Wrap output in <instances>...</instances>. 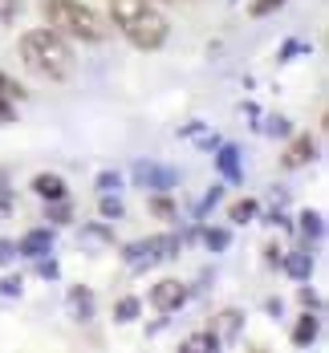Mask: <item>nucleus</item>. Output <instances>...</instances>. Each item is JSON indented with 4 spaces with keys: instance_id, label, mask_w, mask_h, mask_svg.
Segmentation results:
<instances>
[{
    "instance_id": "nucleus-1",
    "label": "nucleus",
    "mask_w": 329,
    "mask_h": 353,
    "mask_svg": "<svg viewBox=\"0 0 329 353\" xmlns=\"http://www.w3.org/2000/svg\"><path fill=\"white\" fill-rule=\"evenodd\" d=\"M110 17L122 29V37L130 45H139V49H159L171 33L167 17L150 0H110Z\"/></svg>"
},
{
    "instance_id": "nucleus-2",
    "label": "nucleus",
    "mask_w": 329,
    "mask_h": 353,
    "mask_svg": "<svg viewBox=\"0 0 329 353\" xmlns=\"http://www.w3.org/2000/svg\"><path fill=\"white\" fill-rule=\"evenodd\" d=\"M21 61L45 77V81H66L73 73V49L66 45V37L53 29H33L21 37Z\"/></svg>"
},
{
    "instance_id": "nucleus-3",
    "label": "nucleus",
    "mask_w": 329,
    "mask_h": 353,
    "mask_svg": "<svg viewBox=\"0 0 329 353\" xmlns=\"http://www.w3.org/2000/svg\"><path fill=\"white\" fill-rule=\"evenodd\" d=\"M41 12H45L49 29L61 37H77V41H102L106 37V21L81 0H41Z\"/></svg>"
},
{
    "instance_id": "nucleus-4",
    "label": "nucleus",
    "mask_w": 329,
    "mask_h": 353,
    "mask_svg": "<svg viewBox=\"0 0 329 353\" xmlns=\"http://www.w3.org/2000/svg\"><path fill=\"white\" fill-rule=\"evenodd\" d=\"M183 301H187V288L179 281H159L150 288V305L159 309V313H175Z\"/></svg>"
},
{
    "instance_id": "nucleus-5",
    "label": "nucleus",
    "mask_w": 329,
    "mask_h": 353,
    "mask_svg": "<svg viewBox=\"0 0 329 353\" xmlns=\"http://www.w3.org/2000/svg\"><path fill=\"white\" fill-rule=\"evenodd\" d=\"M130 252H134V256H143V260H171V256L179 252V240H175V236H154V240L130 248Z\"/></svg>"
},
{
    "instance_id": "nucleus-6",
    "label": "nucleus",
    "mask_w": 329,
    "mask_h": 353,
    "mask_svg": "<svg viewBox=\"0 0 329 353\" xmlns=\"http://www.w3.org/2000/svg\"><path fill=\"white\" fill-rule=\"evenodd\" d=\"M33 191L41 195V199L61 203V199H66V179H61V175H37L33 179Z\"/></svg>"
},
{
    "instance_id": "nucleus-7",
    "label": "nucleus",
    "mask_w": 329,
    "mask_h": 353,
    "mask_svg": "<svg viewBox=\"0 0 329 353\" xmlns=\"http://www.w3.org/2000/svg\"><path fill=\"white\" fill-rule=\"evenodd\" d=\"M313 154H317V142L305 134V139H297V142L289 146V150H285V167H305V163H309Z\"/></svg>"
},
{
    "instance_id": "nucleus-8",
    "label": "nucleus",
    "mask_w": 329,
    "mask_h": 353,
    "mask_svg": "<svg viewBox=\"0 0 329 353\" xmlns=\"http://www.w3.org/2000/svg\"><path fill=\"white\" fill-rule=\"evenodd\" d=\"M134 179H139V183H154V187H171V183H175L171 171H159V167H146V163L134 167Z\"/></svg>"
},
{
    "instance_id": "nucleus-9",
    "label": "nucleus",
    "mask_w": 329,
    "mask_h": 353,
    "mask_svg": "<svg viewBox=\"0 0 329 353\" xmlns=\"http://www.w3.org/2000/svg\"><path fill=\"white\" fill-rule=\"evenodd\" d=\"M49 244H53V236H49V232H29V236L17 244V252H21V256H37V252H45Z\"/></svg>"
},
{
    "instance_id": "nucleus-10",
    "label": "nucleus",
    "mask_w": 329,
    "mask_h": 353,
    "mask_svg": "<svg viewBox=\"0 0 329 353\" xmlns=\"http://www.w3.org/2000/svg\"><path fill=\"white\" fill-rule=\"evenodd\" d=\"M317 337V317H301V325L292 329V345H309Z\"/></svg>"
},
{
    "instance_id": "nucleus-11",
    "label": "nucleus",
    "mask_w": 329,
    "mask_h": 353,
    "mask_svg": "<svg viewBox=\"0 0 329 353\" xmlns=\"http://www.w3.org/2000/svg\"><path fill=\"white\" fill-rule=\"evenodd\" d=\"M285 268H289V272L297 276V281H305V276L313 272V260H309L305 252H297V256H289V260H285Z\"/></svg>"
},
{
    "instance_id": "nucleus-12",
    "label": "nucleus",
    "mask_w": 329,
    "mask_h": 353,
    "mask_svg": "<svg viewBox=\"0 0 329 353\" xmlns=\"http://www.w3.org/2000/svg\"><path fill=\"white\" fill-rule=\"evenodd\" d=\"M219 171L228 179H240V163H236V146H223L219 150Z\"/></svg>"
},
{
    "instance_id": "nucleus-13",
    "label": "nucleus",
    "mask_w": 329,
    "mask_h": 353,
    "mask_svg": "<svg viewBox=\"0 0 329 353\" xmlns=\"http://www.w3.org/2000/svg\"><path fill=\"white\" fill-rule=\"evenodd\" d=\"M321 223H326V219H321V212H305V215H301L305 236H321Z\"/></svg>"
},
{
    "instance_id": "nucleus-14",
    "label": "nucleus",
    "mask_w": 329,
    "mask_h": 353,
    "mask_svg": "<svg viewBox=\"0 0 329 353\" xmlns=\"http://www.w3.org/2000/svg\"><path fill=\"white\" fill-rule=\"evenodd\" d=\"M219 337L216 333H199V337H187V350H216Z\"/></svg>"
},
{
    "instance_id": "nucleus-15",
    "label": "nucleus",
    "mask_w": 329,
    "mask_h": 353,
    "mask_svg": "<svg viewBox=\"0 0 329 353\" xmlns=\"http://www.w3.org/2000/svg\"><path fill=\"white\" fill-rule=\"evenodd\" d=\"M252 215H256V203L252 199H244V203L232 208V223H244V219H252Z\"/></svg>"
},
{
    "instance_id": "nucleus-16",
    "label": "nucleus",
    "mask_w": 329,
    "mask_h": 353,
    "mask_svg": "<svg viewBox=\"0 0 329 353\" xmlns=\"http://www.w3.org/2000/svg\"><path fill=\"white\" fill-rule=\"evenodd\" d=\"M0 94H4V98H12V102H17V98H25V90H21L12 77H4V73H0Z\"/></svg>"
},
{
    "instance_id": "nucleus-17",
    "label": "nucleus",
    "mask_w": 329,
    "mask_h": 353,
    "mask_svg": "<svg viewBox=\"0 0 329 353\" xmlns=\"http://www.w3.org/2000/svg\"><path fill=\"white\" fill-rule=\"evenodd\" d=\"M17 12H21V0H0V25L17 21Z\"/></svg>"
},
{
    "instance_id": "nucleus-18",
    "label": "nucleus",
    "mask_w": 329,
    "mask_h": 353,
    "mask_svg": "<svg viewBox=\"0 0 329 353\" xmlns=\"http://www.w3.org/2000/svg\"><path fill=\"white\" fill-rule=\"evenodd\" d=\"M236 321H240V313H232V309H228V313H219V317H216L219 333H223V337H228V333H232V329H236Z\"/></svg>"
},
{
    "instance_id": "nucleus-19",
    "label": "nucleus",
    "mask_w": 329,
    "mask_h": 353,
    "mask_svg": "<svg viewBox=\"0 0 329 353\" xmlns=\"http://www.w3.org/2000/svg\"><path fill=\"white\" fill-rule=\"evenodd\" d=\"M134 313H139V301H134V296H126V301H118V321H130Z\"/></svg>"
},
{
    "instance_id": "nucleus-20",
    "label": "nucleus",
    "mask_w": 329,
    "mask_h": 353,
    "mask_svg": "<svg viewBox=\"0 0 329 353\" xmlns=\"http://www.w3.org/2000/svg\"><path fill=\"white\" fill-rule=\"evenodd\" d=\"M285 0H252V17H268L272 8H281Z\"/></svg>"
},
{
    "instance_id": "nucleus-21",
    "label": "nucleus",
    "mask_w": 329,
    "mask_h": 353,
    "mask_svg": "<svg viewBox=\"0 0 329 353\" xmlns=\"http://www.w3.org/2000/svg\"><path fill=\"white\" fill-rule=\"evenodd\" d=\"M70 301H73V309H77L81 317H90V292H81V288H77V292H73Z\"/></svg>"
},
{
    "instance_id": "nucleus-22",
    "label": "nucleus",
    "mask_w": 329,
    "mask_h": 353,
    "mask_svg": "<svg viewBox=\"0 0 329 353\" xmlns=\"http://www.w3.org/2000/svg\"><path fill=\"white\" fill-rule=\"evenodd\" d=\"M203 240H208V248H212V252H223V248H228V232H208Z\"/></svg>"
},
{
    "instance_id": "nucleus-23",
    "label": "nucleus",
    "mask_w": 329,
    "mask_h": 353,
    "mask_svg": "<svg viewBox=\"0 0 329 353\" xmlns=\"http://www.w3.org/2000/svg\"><path fill=\"white\" fill-rule=\"evenodd\" d=\"M150 208H154V215H163V219H171V215H175V208H171V203H167V199H154V203H150Z\"/></svg>"
},
{
    "instance_id": "nucleus-24",
    "label": "nucleus",
    "mask_w": 329,
    "mask_h": 353,
    "mask_svg": "<svg viewBox=\"0 0 329 353\" xmlns=\"http://www.w3.org/2000/svg\"><path fill=\"white\" fill-rule=\"evenodd\" d=\"M0 122H12V98L0 94Z\"/></svg>"
},
{
    "instance_id": "nucleus-25",
    "label": "nucleus",
    "mask_w": 329,
    "mask_h": 353,
    "mask_svg": "<svg viewBox=\"0 0 329 353\" xmlns=\"http://www.w3.org/2000/svg\"><path fill=\"white\" fill-rule=\"evenodd\" d=\"M102 215H122V203L118 199H102Z\"/></svg>"
},
{
    "instance_id": "nucleus-26",
    "label": "nucleus",
    "mask_w": 329,
    "mask_h": 353,
    "mask_svg": "<svg viewBox=\"0 0 329 353\" xmlns=\"http://www.w3.org/2000/svg\"><path fill=\"white\" fill-rule=\"evenodd\" d=\"M98 187H102V191H110V187H114V191H118V175H110V171H106V175L98 179Z\"/></svg>"
},
{
    "instance_id": "nucleus-27",
    "label": "nucleus",
    "mask_w": 329,
    "mask_h": 353,
    "mask_svg": "<svg viewBox=\"0 0 329 353\" xmlns=\"http://www.w3.org/2000/svg\"><path fill=\"white\" fill-rule=\"evenodd\" d=\"M12 252H17V248H12V244H4V240H0V264H8V260H12Z\"/></svg>"
},
{
    "instance_id": "nucleus-28",
    "label": "nucleus",
    "mask_w": 329,
    "mask_h": 353,
    "mask_svg": "<svg viewBox=\"0 0 329 353\" xmlns=\"http://www.w3.org/2000/svg\"><path fill=\"white\" fill-rule=\"evenodd\" d=\"M268 130H272V134H285V130H289V122H285V118H272V126H268Z\"/></svg>"
}]
</instances>
